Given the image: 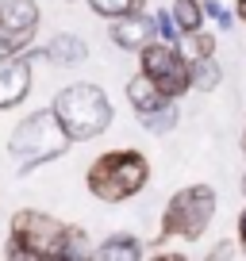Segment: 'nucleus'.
Masks as SVG:
<instances>
[{
  "mask_svg": "<svg viewBox=\"0 0 246 261\" xmlns=\"http://www.w3.org/2000/svg\"><path fill=\"white\" fill-rule=\"evenodd\" d=\"M69 146H73V139H69V130L62 127L54 104L23 115L8 135V154L19 162V177H31L39 165L62 158Z\"/></svg>",
  "mask_w": 246,
  "mask_h": 261,
  "instance_id": "f257e3e1",
  "label": "nucleus"
},
{
  "mask_svg": "<svg viewBox=\"0 0 246 261\" xmlns=\"http://www.w3.org/2000/svg\"><path fill=\"white\" fill-rule=\"evenodd\" d=\"M85 185L100 204H123L150 185V162L139 150H108L89 165Z\"/></svg>",
  "mask_w": 246,
  "mask_h": 261,
  "instance_id": "f03ea898",
  "label": "nucleus"
},
{
  "mask_svg": "<svg viewBox=\"0 0 246 261\" xmlns=\"http://www.w3.org/2000/svg\"><path fill=\"white\" fill-rule=\"evenodd\" d=\"M54 112L62 119V127L69 130V139L73 142H89L96 135H104L112 127V100L100 85L92 81H81V85H66V89L54 96Z\"/></svg>",
  "mask_w": 246,
  "mask_h": 261,
  "instance_id": "7ed1b4c3",
  "label": "nucleus"
},
{
  "mask_svg": "<svg viewBox=\"0 0 246 261\" xmlns=\"http://www.w3.org/2000/svg\"><path fill=\"white\" fill-rule=\"evenodd\" d=\"M66 234H69V223L54 219L46 212H35V207H23L8 223V246H4V253L8 257H27V261H46V257L62 261Z\"/></svg>",
  "mask_w": 246,
  "mask_h": 261,
  "instance_id": "20e7f679",
  "label": "nucleus"
},
{
  "mask_svg": "<svg viewBox=\"0 0 246 261\" xmlns=\"http://www.w3.org/2000/svg\"><path fill=\"white\" fill-rule=\"evenodd\" d=\"M215 215V188L212 185H189L169 196V204L162 212V238H185L196 242Z\"/></svg>",
  "mask_w": 246,
  "mask_h": 261,
  "instance_id": "39448f33",
  "label": "nucleus"
},
{
  "mask_svg": "<svg viewBox=\"0 0 246 261\" xmlns=\"http://www.w3.org/2000/svg\"><path fill=\"white\" fill-rule=\"evenodd\" d=\"M139 69L165 92L169 100H181L185 92H192V58L181 46L154 39L139 50Z\"/></svg>",
  "mask_w": 246,
  "mask_h": 261,
  "instance_id": "423d86ee",
  "label": "nucleus"
},
{
  "mask_svg": "<svg viewBox=\"0 0 246 261\" xmlns=\"http://www.w3.org/2000/svg\"><path fill=\"white\" fill-rule=\"evenodd\" d=\"M39 4L35 0H4L0 4V39H4V46L12 50V54H23V50H31L35 35H39Z\"/></svg>",
  "mask_w": 246,
  "mask_h": 261,
  "instance_id": "0eeeda50",
  "label": "nucleus"
},
{
  "mask_svg": "<svg viewBox=\"0 0 246 261\" xmlns=\"http://www.w3.org/2000/svg\"><path fill=\"white\" fill-rule=\"evenodd\" d=\"M31 92V54L0 58V112L19 108Z\"/></svg>",
  "mask_w": 246,
  "mask_h": 261,
  "instance_id": "6e6552de",
  "label": "nucleus"
},
{
  "mask_svg": "<svg viewBox=\"0 0 246 261\" xmlns=\"http://www.w3.org/2000/svg\"><path fill=\"white\" fill-rule=\"evenodd\" d=\"M112 42L119 50H131V54H139L146 42L158 39V19H150L146 12H131V16H119L112 19Z\"/></svg>",
  "mask_w": 246,
  "mask_h": 261,
  "instance_id": "1a4fd4ad",
  "label": "nucleus"
},
{
  "mask_svg": "<svg viewBox=\"0 0 246 261\" xmlns=\"http://www.w3.org/2000/svg\"><path fill=\"white\" fill-rule=\"evenodd\" d=\"M42 58L54 65H77L89 58V46H85V39H77V35H54V39H46V46H42Z\"/></svg>",
  "mask_w": 246,
  "mask_h": 261,
  "instance_id": "9d476101",
  "label": "nucleus"
},
{
  "mask_svg": "<svg viewBox=\"0 0 246 261\" xmlns=\"http://www.w3.org/2000/svg\"><path fill=\"white\" fill-rule=\"evenodd\" d=\"M165 100H169V96H165V92L158 89V85L150 81L142 69L131 77V81H127V104H131L135 112H154V108H162Z\"/></svg>",
  "mask_w": 246,
  "mask_h": 261,
  "instance_id": "9b49d317",
  "label": "nucleus"
},
{
  "mask_svg": "<svg viewBox=\"0 0 246 261\" xmlns=\"http://www.w3.org/2000/svg\"><path fill=\"white\" fill-rule=\"evenodd\" d=\"M92 257H100V261H139L142 257V242L135 234H112L108 242H100L96 250H92Z\"/></svg>",
  "mask_w": 246,
  "mask_h": 261,
  "instance_id": "f8f14e48",
  "label": "nucleus"
},
{
  "mask_svg": "<svg viewBox=\"0 0 246 261\" xmlns=\"http://www.w3.org/2000/svg\"><path fill=\"white\" fill-rule=\"evenodd\" d=\"M135 119H139V127H146L150 135H169V130L181 123L177 100H165V104L154 108V112H135Z\"/></svg>",
  "mask_w": 246,
  "mask_h": 261,
  "instance_id": "ddd939ff",
  "label": "nucleus"
},
{
  "mask_svg": "<svg viewBox=\"0 0 246 261\" xmlns=\"http://www.w3.org/2000/svg\"><path fill=\"white\" fill-rule=\"evenodd\" d=\"M173 19H177V27H181V35L189 39V35H196L200 27H204V19H208V12H204V4L200 0H173Z\"/></svg>",
  "mask_w": 246,
  "mask_h": 261,
  "instance_id": "4468645a",
  "label": "nucleus"
},
{
  "mask_svg": "<svg viewBox=\"0 0 246 261\" xmlns=\"http://www.w3.org/2000/svg\"><path fill=\"white\" fill-rule=\"evenodd\" d=\"M223 81V69L215 58H192V89L200 92H215Z\"/></svg>",
  "mask_w": 246,
  "mask_h": 261,
  "instance_id": "2eb2a0df",
  "label": "nucleus"
},
{
  "mask_svg": "<svg viewBox=\"0 0 246 261\" xmlns=\"http://www.w3.org/2000/svg\"><path fill=\"white\" fill-rule=\"evenodd\" d=\"M89 8L100 19H119V16H131V12H146V0H89Z\"/></svg>",
  "mask_w": 246,
  "mask_h": 261,
  "instance_id": "dca6fc26",
  "label": "nucleus"
},
{
  "mask_svg": "<svg viewBox=\"0 0 246 261\" xmlns=\"http://www.w3.org/2000/svg\"><path fill=\"white\" fill-rule=\"evenodd\" d=\"M89 234H85V227H69L66 234V250H62V261H77V257H89Z\"/></svg>",
  "mask_w": 246,
  "mask_h": 261,
  "instance_id": "f3484780",
  "label": "nucleus"
},
{
  "mask_svg": "<svg viewBox=\"0 0 246 261\" xmlns=\"http://www.w3.org/2000/svg\"><path fill=\"white\" fill-rule=\"evenodd\" d=\"M154 19H158V39L169 42V46H181V39H185V35H181V27H177V19H173V12L162 8Z\"/></svg>",
  "mask_w": 246,
  "mask_h": 261,
  "instance_id": "a211bd4d",
  "label": "nucleus"
},
{
  "mask_svg": "<svg viewBox=\"0 0 246 261\" xmlns=\"http://www.w3.org/2000/svg\"><path fill=\"white\" fill-rule=\"evenodd\" d=\"M189 42H192V58H215V35L212 31L200 27L196 35H189Z\"/></svg>",
  "mask_w": 246,
  "mask_h": 261,
  "instance_id": "6ab92c4d",
  "label": "nucleus"
},
{
  "mask_svg": "<svg viewBox=\"0 0 246 261\" xmlns=\"http://www.w3.org/2000/svg\"><path fill=\"white\" fill-rule=\"evenodd\" d=\"M238 250H242V246H235V242H219V246H212V250H208V257H212V261H227V257H235Z\"/></svg>",
  "mask_w": 246,
  "mask_h": 261,
  "instance_id": "aec40b11",
  "label": "nucleus"
},
{
  "mask_svg": "<svg viewBox=\"0 0 246 261\" xmlns=\"http://www.w3.org/2000/svg\"><path fill=\"white\" fill-rule=\"evenodd\" d=\"M238 246H242V253H246V207L238 212Z\"/></svg>",
  "mask_w": 246,
  "mask_h": 261,
  "instance_id": "412c9836",
  "label": "nucleus"
},
{
  "mask_svg": "<svg viewBox=\"0 0 246 261\" xmlns=\"http://www.w3.org/2000/svg\"><path fill=\"white\" fill-rule=\"evenodd\" d=\"M235 16H238V19L246 23V0H235Z\"/></svg>",
  "mask_w": 246,
  "mask_h": 261,
  "instance_id": "4be33fe9",
  "label": "nucleus"
},
{
  "mask_svg": "<svg viewBox=\"0 0 246 261\" xmlns=\"http://www.w3.org/2000/svg\"><path fill=\"white\" fill-rule=\"evenodd\" d=\"M8 54H12V50H8V46H4V39H0V58H8Z\"/></svg>",
  "mask_w": 246,
  "mask_h": 261,
  "instance_id": "5701e85b",
  "label": "nucleus"
},
{
  "mask_svg": "<svg viewBox=\"0 0 246 261\" xmlns=\"http://www.w3.org/2000/svg\"><path fill=\"white\" fill-rule=\"evenodd\" d=\"M242 192H246V173H242Z\"/></svg>",
  "mask_w": 246,
  "mask_h": 261,
  "instance_id": "b1692460",
  "label": "nucleus"
},
{
  "mask_svg": "<svg viewBox=\"0 0 246 261\" xmlns=\"http://www.w3.org/2000/svg\"><path fill=\"white\" fill-rule=\"evenodd\" d=\"M200 4H208V0H200Z\"/></svg>",
  "mask_w": 246,
  "mask_h": 261,
  "instance_id": "393cba45",
  "label": "nucleus"
},
{
  "mask_svg": "<svg viewBox=\"0 0 246 261\" xmlns=\"http://www.w3.org/2000/svg\"><path fill=\"white\" fill-rule=\"evenodd\" d=\"M0 4H4V0H0Z\"/></svg>",
  "mask_w": 246,
  "mask_h": 261,
  "instance_id": "a878e982",
  "label": "nucleus"
},
{
  "mask_svg": "<svg viewBox=\"0 0 246 261\" xmlns=\"http://www.w3.org/2000/svg\"><path fill=\"white\" fill-rule=\"evenodd\" d=\"M69 4H73V0H69Z\"/></svg>",
  "mask_w": 246,
  "mask_h": 261,
  "instance_id": "bb28decb",
  "label": "nucleus"
}]
</instances>
